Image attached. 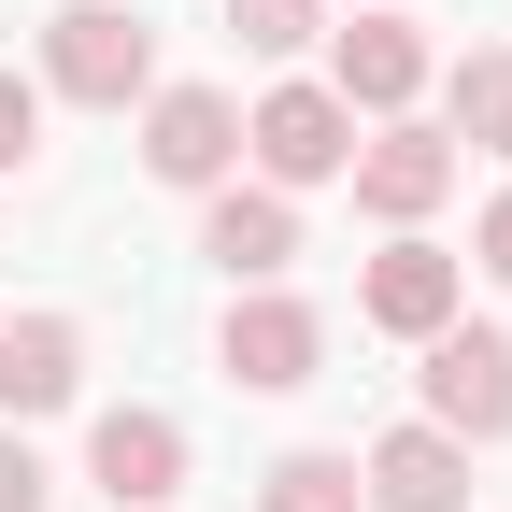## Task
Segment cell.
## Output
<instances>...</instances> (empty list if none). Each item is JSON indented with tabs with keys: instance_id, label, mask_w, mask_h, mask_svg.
<instances>
[{
	"instance_id": "cell-1",
	"label": "cell",
	"mask_w": 512,
	"mask_h": 512,
	"mask_svg": "<svg viewBox=\"0 0 512 512\" xmlns=\"http://www.w3.org/2000/svg\"><path fill=\"white\" fill-rule=\"evenodd\" d=\"M43 86L57 100H100V114L157 100V29L128 15V0H72V15L43 29Z\"/></svg>"
},
{
	"instance_id": "cell-2",
	"label": "cell",
	"mask_w": 512,
	"mask_h": 512,
	"mask_svg": "<svg viewBox=\"0 0 512 512\" xmlns=\"http://www.w3.org/2000/svg\"><path fill=\"white\" fill-rule=\"evenodd\" d=\"M427 427L512 441V328H427Z\"/></svg>"
},
{
	"instance_id": "cell-3",
	"label": "cell",
	"mask_w": 512,
	"mask_h": 512,
	"mask_svg": "<svg viewBox=\"0 0 512 512\" xmlns=\"http://www.w3.org/2000/svg\"><path fill=\"white\" fill-rule=\"evenodd\" d=\"M242 143H256V185H285V200H299V185H328V171L356 157V114H342L328 86H271V100L242 114Z\"/></svg>"
},
{
	"instance_id": "cell-4",
	"label": "cell",
	"mask_w": 512,
	"mask_h": 512,
	"mask_svg": "<svg viewBox=\"0 0 512 512\" xmlns=\"http://www.w3.org/2000/svg\"><path fill=\"white\" fill-rule=\"evenodd\" d=\"M313 356H328V313H313V299H285V285H242L228 299V384H242V399L313 384Z\"/></svg>"
},
{
	"instance_id": "cell-5",
	"label": "cell",
	"mask_w": 512,
	"mask_h": 512,
	"mask_svg": "<svg viewBox=\"0 0 512 512\" xmlns=\"http://www.w3.org/2000/svg\"><path fill=\"white\" fill-rule=\"evenodd\" d=\"M86 484H100L114 512H171V498H185V427L143 413V399L100 413V427H86Z\"/></svg>"
},
{
	"instance_id": "cell-6",
	"label": "cell",
	"mask_w": 512,
	"mask_h": 512,
	"mask_svg": "<svg viewBox=\"0 0 512 512\" xmlns=\"http://www.w3.org/2000/svg\"><path fill=\"white\" fill-rule=\"evenodd\" d=\"M228 157H242V100L228 86H157L143 100V171L157 185H228Z\"/></svg>"
},
{
	"instance_id": "cell-7",
	"label": "cell",
	"mask_w": 512,
	"mask_h": 512,
	"mask_svg": "<svg viewBox=\"0 0 512 512\" xmlns=\"http://www.w3.org/2000/svg\"><path fill=\"white\" fill-rule=\"evenodd\" d=\"M200 256H214L228 285H285V271H299V200H285V185H214Z\"/></svg>"
},
{
	"instance_id": "cell-8",
	"label": "cell",
	"mask_w": 512,
	"mask_h": 512,
	"mask_svg": "<svg viewBox=\"0 0 512 512\" xmlns=\"http://www.w3.org/2000/svg\"><path fill=\"white\" fill-rule=\"evenodd\" d=\"M356 498H370V512H470V441H441V427H384L370 456H356Z\"/></svg>"
},
{
	"instance_id": "cell-9",
	"label": "cell",
	"mask_w": 512,
	"mask_h": 512,
	"mask_svg": "<svg viewBox=\"0 0 512 512\" xmlns=\"http://www.w3.org/2000/svg\"><path fill=\"white\" fill-rule=\"evenodd\" d=\"M342 171H356V214L413 228V214H441V185H456V143H441V128H370Z\"/></svg>"
},
{
	"instance_id": "cell-10",
	"label": "cell",
	"mask_w": 512,
	"mask_h": 512,
	"mask_svg": "<svg viewBox=\"0 0 512 512\" xmlns=\"http://www.w3.org/2000/svg\"><path fill=\"white\" fill-rule=\"evenodd\" d=\"M456 299H470V271H456L441 242H384V256H370V285H356V313H370V328H399V342L456 328Z\"/></svg>"
},
{
	"instance_id": "cell-11",
	"label": "cell",
	"mask_w": 512,
	"mask_h": 512,
	"mask_svg": "<svg viewBox=\"0 0 512 512\" xmlns=\"http://www.w3.org/2000/svg\"><path fill=\"white\" fill-rule=\"evenodd\" d=\"M72 384H86V328H72V313H15V328H0V413H57V399H72Z\"/></svg>"
},
{
	"instance_id": "cell-12",
	"label": "cell",
	"mask_w": 512,
	"mask_h": 512,
	"mask_svg": "<svg viewBox=\"0 0 512 512\" xmlns=\"http://www.w3.org/2000/svg\"><path fill=\"white\" fill-rule=\"evenodd\" d=\"M413 86H427V43H413L399 15H356L342 57H328V100H342V114H399Z\"/></svg>"
},
{
	"instance_id": "cell-13",
	"label": "cell",
	"mask_w": 512,
	"mask_h": 512,
	"mask_svg": "<svg viewBox=\"0 0 512 512\" xmlns=\"http://www.w3.org/2000/svg\"><path fill=\"white\" fill-rule=\"evenodd\" d=\"M456 143L470 157H512V43H470L456 57Z\"/></svg>"
},
{
	"instance_id": "cell-14",
	"label": "cell",
	"mask_w": 512,
	"mask_h": 512,
	"mask_svg": "<svg viewBox=\"0 0 512 512\" xmlns=\"http://www.w3.org/2000/svg\"><path fill=\"white\" fill-rule=\"evenodd\" d=\"M256 512H370V498H356V456H271Z\"/></svg>"
},
{
	"instance_id": "cell-15",
	"label": "cell",
	"mask_w": 512,
	"mask_h": 512,
	"mask_svg": "<svg viewBox=\"0 0 512 512\" xmlns=\"http://www.w3.org/2000/svg\"><path fill=\"white\" fill-rule=\"evenodd\" d=\"M228 29H242V57H299L328 29V0H228Z\"/></svg>"
},
{
	"instance_id": "cell-16",
	"label": "cell",
	"mask_w": 512,
	"mask_h": 512,
	"mask_svg": "<svg viewBox=\"0 0 512 512\" xmlns=\"http://www.w3.org/2000/svg\"><path fill=\"white\" fill-rule=\"evenodd\" d=\"M29 143H43V86L0 72V171H29Z\"/></svg>"
},
{
	"instance_id": "cell-17",
	"label": "cell",
	"mask_w": 512,
	"mask_h": 512,
	"mask_svg": "<svg viewBox=\"0 0 512 512\" xmlns=\"http://www.w3.org/2000/svg\"><path fill=\"white\" fill-rule=\"evenodd\" d=\"M43 498H57V470L29 456V441H15V427H0V512H43Z\"/></svg>"
},
{
	"instance_id": "cell-18",
	"label": "cell",
	"mask_w": 512,
	"mask_h": 512,
	"mask_svg": "<svg viewBox=\"0 0 512 512\" xmlns=\"http://www.w3.org/2000/svg\"><path fill=\"white\" fill-rule=\"evenodd\" d=\"M484 271L512 285V185H498V200H484Z\"/></svg>"
},
{
	"instance_id": "cell-19",
	"label": "cell",
	"mask_w": 512,
	"mask_h": 512,
	"mask_svg": "<svg viewBox=\"0 0 512 512\" xmlns=\"http://www.w3.org/2000/svg\"><path fill=\"white\" fill-rule=\"evenodd\" d=\"M370 15H399V0H370Z\"/></svg>"
}]
</instances>
